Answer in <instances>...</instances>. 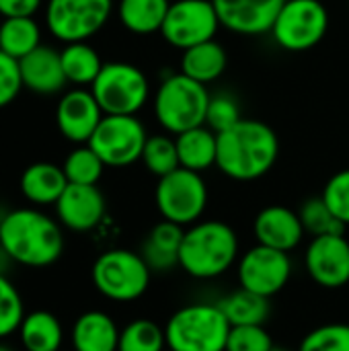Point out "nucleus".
I'll use <instances>...</instances> for the list:
<instances>
[{
  "mask_svg": "<svg viewBox=\"0 0 349 351\" xmlns=\"http://www.w3.org/2000/svg\"><path fill=\"white\" fill-rule=\"evenodd\" d=\"M230 323L218 304L195 302L179 308L165 327L167 350L224 351Z\"/></svg>",
  "mask_w": 349,
  "mask_h": 351,
  "instance_id": "4",
  "label": "nucleus"
},
{
  "mask_svg": "<svg viewBox=\"0 0 349 351\" xmlns=\"http://www.w3.org/2000/svg\"><path fill=\"white\" fill-rule=\"evenodd\" d=\"M62 169H64V175H66L68 183H76V185H97L99 179L103 177L105 162L86 144V146L74 148L66 156Z\"/></svg>",
  "mask_w": 349,
  "mask_h": 351,
  "instance_id": "31",
  "label": "nucleus"
},
{
  "mask_svg": "<svg viewBox=\"0 0 349 351\" xmlns=\"http://www.w3.org/2000/svg\"><path fill=\"white\" fill-rule=\"evenodd\" d=\"M105 210L107 204L97 185L68 183V187L56 202L58 222L74 232H88L97 228L105 218Z\"/></svg>",
  "mask_w": 349,
  "mask_h": 351,
  "instance_id": "17",
  "label": "nucleus"
},
{
  "mask_svg": "<svg viewBox=\"0 0 349 351\" xmlns=\"http://www.w3.org/2000/svg\"><path fill=\"white\" fill-rule=\"evenodd\" d=\"M239 261V237L220 220L191 224L181 243L179 267L195 280H214Z\"/></svg>",
  "mask_w": 349,
  "mask_h": 351,
  "instance_id": "3",
  "label": "nucleus"
},
{
  "mask_svg": "<svg viewBox=\"0 0 349 351\" xmlns=\"http://www.w3.org/2000/svg\"><path fill=\"white\" fill-rule=\"evenodd\" d=\"M210 97L206 84L179 72L160 82L154 95V115L167 132L179 136L191 128L206 125Z\"/></svg>",
  "mask_w": 349,
  "mask_h": 351,
  "instance_id": "5",
  "label": "nucleus"
},
{
  "mask_svg": "<svg viewBox=\"0 0 349 351\" xmlns=\"http://www.w3.org/2000/svg\"><path fill=\"white\" fill-rule=\"evenodd\" d=\"M241 119H243L241 117V107L230 95L218 93V95L210 97L208 111H206V125L210 130L220 134V132L232 128L234 123H239Z\"/></svg>",
  "mask_w": 349,
  "mask_h": 351,
  "instance_id": "37",
  "label": "nucleus"
},
{
  "mask_svg": "<svg viewBox=\"0 0 349 351\" xmlns=\"http://www.w3.org/2000/svg\"><path fill=\"white\" fill-rule=\"evenodd\" d=\"M105 117L95 95L76 86L62 95L56 107V123L60 134L74 144H88L101 119Z\"/></svg>",
  "mask_w": 349,
  "mask_h": 351,
  "instance_id": "15",
  "label": "nucleus"
},
{
  "mask_svg": "<svg viewBox=\"0 0 349 351\" xmlns=\"http://www.w3.org/2000/svg\"><path fill=\"white\" fill-rule=\"evenodd\" d=\"M274 348V339L263 325H241L230 327L224 351H272Z\"/></svg>",
  "mask_w": 349,
  "mask_h": 351,
  "instance_id": "36",
  "label": "nucleus"
},
{
  "mask_svg": "<svg viewBox=\"0 0 349 351\" xmlns=\"http://www.w3.org/2000/svg\"><path fill=\"white\" fill-rule=\"evenodd\" d=\"M329 29V12L321 0H286L272 35L288 51H306L321 43Z\"/></svg>",
  "mask_w": 349,
  "mask_h": 351,
  "instance_id": "9",
  "label": "nucleus"
},
{
  "mask_svg": "<svg viewBox=\"0 0 349 351\" xmlns=\"http://www.w3.org/2000/svg\"><path fill=\"white\" fill-rule=\"evenodd\" d=\"M91 93L105 115H136L150 97V84L138 66L107 62L91 84Z\"/></svg>",
  "mask_w": 349,
  "mask_h": 351,
  "instance_id": "7",
  "label": "nucleus"
},
{
  "mask_svg": "<svg viewBox=\"0 0 349 351\" xmlns=\"http://www.w3.org/2000/svg\"><path fill=\"white\" fill-rule=\"evenodd\" d=\"M41 6V0H0V14L10 16H33Z\"/></svg>",
  "mask_w": 349,
  "mask_h": 351,
  "instance_id": "40",
  "label": "nucleus"
},
{
  "mask_svg": "<svg viewBox=\"0 0 349 351\" xmlns=\"http://www.w3.org/2000/svg\"><path fill=\"white\" fill-rule=\"evenodd\" d=\"M140 160L158 179L173 173V171H177L181 167L179 152H177V142L173 138H169V136H163V134L148 136Z\"/></svg>",
  "mask_w": 349,
  "mask_h": 351,
  "instance_id": "32",
  "label": "nucleus"
},
{
  "mask_svg": "<svg viewBox=\"0 0 349 351\" xmlns=\"http://www.w3.org/2000/svg\"><path fill=\"white\" fill-rule=\"evenodd\" d=\"M230 327L241 325H265L269 317V298L249 290H237L218 302Z\"/></svg>",
  "mask_w": 349,
  "mask_h": 351,
  "instance_id": "28",
  "label": "nucleus"
},
{
  "mask_svg": "<svg viewBox=\"0 0 349 351\" xmlns=\"http://www.w3.org/2000/svg\"><path fill=\"white\" fill-rule=\"evenodd\" d=\"M113 0H47L45 27L64 43L86 41L109 21Z\"/></svg>",
  "mask_w": 349,
  "mask_h": 351,
  "instance_id": "10",
  "label": "nucleus"
},
{
  "mask_svg": "<svg viewBox=\"0 0 349 351\" xmlns=\"http://www.w3.org/2000/svg\"><path fill=\"white\" fill-rule=\"evenodd\" d=\"M220 27L212 0H177L171 2L160 35L179 49H189L214 39Z\"/></svg>",
  "mask_w": 349,
  "mask_h": 351,
  "instance_id": "12",
  "label": "nucleus"
},
{
  "mask_svg": "<svg viewBox=\"0 0 349 351\" xmlns=\"http://www.w3.org/2000/svg\"><path fill=\"white\" fill-rule=\"evenodd\" d=\"M309 278L327 290L349 284V241L344 234L315 237L304 253Z\"/></svg>",
  "mask_w": 349,
  "mask_h": 351,
  "instance_id": "14",
  "label": "nucleus"
},
{
  "mask_svg": "<svg viewBox=\"0 0 349 351\" xmlns=\"http://www.w3.org/2000/svg\"><path fill=\"white\" fill-rule=\"evenodd\" d=\"M237 276L243 290L272 298L280 294L292 276V259L286 251L255 245L245 251L237 263Z\"/></svg>",
  "mask_w": 349,
  "mask_h": 351,
  "instance_id": "13",
  "label": "nucleus"
},
{
  "mask_svg": "<svg viewBox=\"0 0 349 351\" xmlns=\"http://www.w3.org/2000/svg\"><path fill=\"white\" fill-rule=\"evenodd\" d=\"M183 234H185V228L169 220L158 222L150 230V234L146 237L142 245L140 255L144 257L152 274L154 271L165 274L179 265V251H181Z\"/></svg>",
  "mask_w": 349,
  "mask_h": 351,
  "instance_id": "22",
  "label": "nucleus"
},
{
  "mask_svg": "<svg viewBox=\"0 0 349 351\" xmlns=\"http://www.w3.org/2000/svg\"><path fill=\"white\" fill-rule=\"evenodd\" d=\"M0 351H14L12 348H8V346H4V343H0Z\"/></svg>",
  "mask_w": 349,
  "mask_h": 351,
  "instance_id": "41",
  "label": "nucleus"
},
{
  "mask_svg": "<svg viewBox=\"0 0 349 351\" xmlns=\"http://www.w3.org/2000/svg\"><path fill=\"white\" fill-rule=\"evenodd\" d=\"M21 88H25V86H23V78H21L19 60L0 51V109L10 105L19 97Z\"/></svg>",
  "mask_w": 349,
  "mask_h": 351,
  "instance_id": "39",
  "label": "nucleus"
},
{
  "mask_svg": "<svg viewBox=\"0 0 349 351\" xmlns=\"http://www.w3.org/2000/svg\"><path fill=\"white\" fill-rule=\"evenodd\" d=\"M298 351H349V325L329 323L313 329L300 341Z\"/></svg>",
  "mask_w": 349,
  "mask_h": 351,
  "instance_id": "35",
  "label": "nucleus"
},
{
  "mask_svg": "<svg viewBox=\"0 0 349 351\" xmlns=\"http://www.w3.org/2000/svg\"><path fill=\"white\" fill-rule=\"evenodd\" d=\"M226 66H228L226 49L214 39L193 45L189 49H183L181 74H185L202 84H208V82H214L216 78H220L222 72L226 70Z\"/></svg>",
  "mask_w": 349,
  "mask_h": 351,
  "instance_id": "24",
  "label": "nucleus"
},
{
  "mask_svg": "<svg viewBox=\"0 0 349 351\" xmlns=\"http://www.w3.org/2000/svg\"><path fill=\"white\" fill-rule=\"evenodd\" d=\"M154 199L163 220L185 228L200 222L202 214L206 212L208 187L200 173L179 167L177 171L158 179Z\"/></svg>",
  "mask_w": 349,
  "mask_h": 351,
  "instance_id": "8",
  "label": "nucleus"
},
{
  "mask_svg": "<svg viewBox=\"0 0 349 351\" xmlns=\"http://www.w3.org/2000/svg\"><path fill=\"white\" fill-rule=\"evenodd\" d=\"M60 58L66 80L76 86H91L103 68L101 56L86 41L66 43V47L60 51Z\"/></svg>",
  "mask_w": 349,
  "mask_h": 351,
  "instance_id": "27",
  "label": "nucleus"
},
{
  "mask_svg": "<svg viewBox=\"0 0 349 351\" xmlns=\"http://www.w3.org/2000/svg\"><path fill=\"white\" fill-rule=\"evenodd\" d=\"M171 0H119L117 16L121 25L136 35L160 33Z\"/></svg>",
  "mask_w": 349,
  "mask_h": 351,
  "instance_id": "26",
  "label": "nucleus"
},
{
  "mask_svg": "<svg viewBox=\"0 0 349 351\" xmlns=\"http://www.w3.org/2000/svg\"><path fill=\"white\" fill-rule=\"evenodd\" d=\"M300 222L304 226V232L315 237H327V234H344L346 224L329 210L323 197H311L302 204Z\"/></svg>",
  "mask_w": 349,
  "mask_h": 351,
  "instance_id": "33",
  "label": "nucleus"
},
{
  "mask_svg": "<svg viewBox=\"0 0 349 351\" xmlns=\"http://www.w3.org/2000/svg\"><path fill=\"white\" fill-rule=\"evenodd\" d=\"M272 351H290V350H284V348H274Z\"/></svg>",
  "mask_w": 349,
  "mask_h": 351,
  "instance_id": "42",
  "label": "nucleus"
},
{
  "mask_svg": "<svg viewBox=\"0 0 349 351\" xmlns=\"http://www.w3.org/2000/svg\"><path fill=\"white\" fill-rule=\"evenodd\" d=\"M119 329L115 321L103 311L82 313L72 327L74 351H117Z\"/></svg>",
  "mask_w": 349,
  "mask_h": 351,
  "instance_id": "21",
  "label": "nucleus"
},
{
  "mask_svg": "<svg viewBox=\"0 0 349 351\" xmlns=\"http://www.w3.org/2000/svg\"><path fill=\"white\" fill-rule=\"evenodd\" d=\"M19 339L25 351H60L64 331L56 315L47 311H33L25 315L19 327Z\"/></svg>",
  "mask_w": 349,
  "mask_h": 351,
  "instance_id": "25",
  "label": "nucleus"
},
{
  "mask_svg": "<svg viewBox=\"0 0 349 351\" xmlns=\"http://www.w3.org/2000/svg\"><path fill=\"white\" fill-rule=\"evenodd\" d=\"M93 284L101 296L113 302H134L146 294L152 269L142 255L128 249H109L93 263Z\"/></svg>",
  "mask_w": 349,
  "mask_h": 351,
  "instance_id": "6",
  "label": "nucleus"
},
{
  "mask_svg": "<svg viewBox=\"0 0 349 351\" xmlns=\"http://www.w3.org/2000/svg\"><path fill=\"white\" fill-rule=\"evenodd\" d=\"M286 0H212L220 25L239 35L269 33Z\"/></svg>",
  "mask_w": 349,
  "mask_h": 351,
  "instance_id": "16",
  "label": "nucleus"
},
{
  "mask_svg": "<svg viewBox=\"0 0 349 351\" xmlns=\"http://www.w3.org/2000/svg\"><path fill=\"white\" fill-rule=\"evenodd\" d=\"M19 187L27 202L35 206H56L68 187V179L64 169L53 162H33L23 171Z\"/></svg>",
  "mask_w": 349,
  "mask_h": 351,
  "instance_id": "20",
  "label": "nucleus"
},
{
  "mask_svg": "<svg viewBox=\"0 0 349 351\" xmlns=\"http://www.w3.org/2000/svg\"><path fill=\"white\" fill-rule=\"evenodd\" d=\"M148 134L136 115H105L95 130L88 146L105 167L123 169L142 158Z\"/></svg>",
  "mask_w": 349,
  "mask_h": 351,
  "instance_id": "11",
  "label": "nucleus"
},
{
  "mask_svg": "<svg viewBox=\"0 0 349 351\" xmlns=\"http://www.w3.org/2000/svg\"><path fill=\"white\" fill-rule=\"evenodd\" d=\"M23 86L35 95H56L68 84L60 51L51 45H39L19 60Z\"/></svg>",
  "mask_w": 349,
  "mask_h": 351,
  "instance_id": "19",
  "label": "nucleus"
},
{
  "mask_svg": "<svg viewBox=\"0 0 349 351\" xmlns=\"http://www.w3.org/2000/svg\"><path fill=\"white\" fill-rule=\"evenodd\" d=\"M321 197L325 199V204L329 206V210L346 226H349V169L335 173L327 181Z\"/></svg>",
  "mask_w": 349,
  "mask_h": 351,
  "instance_id": "38",
  "label": "nucleus"
},
{
  "mask_svg": "<svg viewBox=\"0 0 349 351\" xmlns=\"http://www.w3.org/2000/svg\"><path fill=\"white\" fill-rule=\"evenodd\" d=\"M60 351H62V350H60Z\"/></svg>",
  "mask_w": 349,
  "mask_h": 351,
  "instance_id": "44",
  "label": "nucleus"
},
{
  "mask_svg": "<svg viewBox=\"0 0 349 351\" xmlns=\"http://www.w3.org/2000/svg\"><path fill=\"white\" fill-rule=\"evenodd\" d=\"M253 230H255V239L259 245L286 251V253L294 251L306 234L298 212L286 206L263 208L255 218Z\"/></svg>",
  "mask_w": 349,
  "mask_h": 351,
  "instance_id": "18",
  "label": "nucleus"
},
{
  "mask_svg": "<svg viewBox=\"0 0 349 351\" xmlns=\"http://www.w3.org/2000/svg\"><path fill=\"white\" fill-rule=\"evenodd\" d=\"M25 319V306L14 284L0 274V339L19 331Z\"/></svg>",
  "mask_w": 349,
  "mask_h": 351,
  "instance_id": "34",
  "label": "nucleus"
},
{
  "mask_svg": "<svg viewBox=\"0 0 349 351\" xmlns=\"http://www.w3.org/2000/svg\"><path fill=\"white\" fill-rule=\"evenodd\" d=\"M165 351H173V350H165Z\"/></svg>",
  "mask_w": 349,
  "mask_h": 351,
  "instance_id": "43",
  "label": "nucleus"
},
{
  "mask_svg": "<svg viewBox=\"0 0 349 351\" xmlns=\"http://www.w3.org/2000/svg\"><path fill=\"white\" fill-rule=\"evenodd\" d=\"M165 329L148 319H136L128 323L119 333L117 351H165Z\"/></svg>",
  "mask_w": 349,
  "mask_h": 351,
  "instance_id": "30",
  "label": "nucleus"
},
{
  "mask_svg": "<svg viewBox=\"0 0 349 351\" xmlns=\"http://www.w3.org/2000/svg\"><path fill=\"white\" fill-rule=\"evenodd\" d=\"M0 247L27 267H47L62 257L64 234L60 224L33 208H19L0 220Z\"/></svg>",
  "mask_w": 349,
  "mask_h": 351,
  "instance_id": "2",
  "label": "nucleus"
},
{
  "mask_svg": "<svg viewBox=\"0 0 349 351\" xmlns=\"http://www.w3.org/2000/svg\"><path fill=\"white\" fill-rule=\"evenodd\" d=\"M278 156V134L259 119H241L218 134L216 167L234 181L261 179L272 171Z\"/></svg>",
  "mask_w": 349,
  "mask_h": 351,
  "instance_id": "1",
  "label": "nucleus"
},
{
  "mask_svg": "<svg viewBox=\"0 0 349 351\" xmlns=\"http://www.w3.org/2000/svg\"><path fill=\"white\" fill-rule=\"evenodd\" d=\"M177 152L183 169L202 173L216 165L218 154V134L208 125L191 128L177 136Z\"/></svg>",
  "mask_w": 349,
  "mask_h": 351,
  "instance_id": "23",
  "label": "nucleus"
},
{
  "mask_svg": "<svg viewBox=\"0 0 349 351\" xmlns=\"http://www.w3.org/2000/svg\"><path fill=\"white\" fill-rule=\"evenodd\" d=\"M41 45V29L33 16H10L0 23V51L14 60Z\"/></svg>",
  "mask_w": 349,
  "mask_h": 351,
  "instance_id": "29",
  "label": "nucleus"
}]
</instances>
